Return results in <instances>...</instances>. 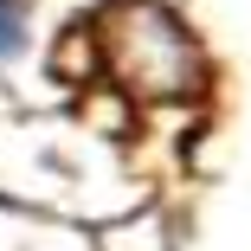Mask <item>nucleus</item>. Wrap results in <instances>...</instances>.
Segmentation results:
<instances>
[{
	"instance_id": "2",
	"label": "nucleus",
	"mask_w": 251,
	"mask_h": 251,
	"mask_svg": "<svg viewBox=\"0 0 251 251\" xmlns=\"http://www.w3.org/2000/svg\"><path fill=\"white\" fill-rule=\"evenodd\" d=\"M20 52V0H0V58Z\"/></svg>"
},
{
	"instance_id": "1",
	"label": "nucleus",
	"mask_w": 251,
	"mask_h": 251,
	"mask_svg": "<svg viewBox=\"0 0 251 251\" xmlns=\"http://www.w3.org/2000/svg\"><path fill=\"white\" fill-rule=\"evenodd\" d=\"M77 77L110 84L135 116H148L161 103L200 97V52H193V39L180 32L174 13L142 7V0H116V7H103L97 20H84Z\"/></svg>"
}]
</instances>
